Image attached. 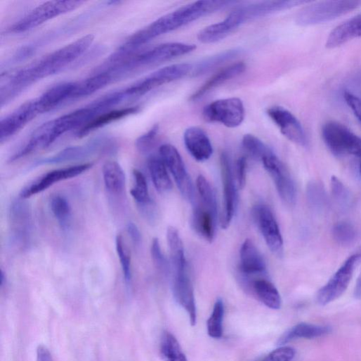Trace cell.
<instances>
[{
  "label": "cell",
  "instance_id": "13",
  "mask_svg": "<svg viewBox=\"0 0 361 361\" xmlns=\"http://www.w3.org/2000/svg\"><path fill=\"white\" fill-rule=\"evenodd\" d=\"M41 114L42 112L37 98L20 105L1 120L0 143L7 142Z\"/></svg>",
  "mask_w": 361,
  "mask_h": 361
},
{
  "label": "cell",
  "instance_id": "11",
  "mask_svg": "<svg viewBox=\"0 0 361 361\" xmlns=\"http://www.w3.org/2000/svg\"><path fill=\"white\" fill-rule=\"evenodd\" d=\"M159 155L172 173L180 192L187 200L195 204V194L192 180L176 148L169 144L162 145L159 147Z\"/></svg>",
  "mask_w": 361,
  "mask_h": 361
},
{
  "label": "cell",
  "instance_id": "30",
  "mask_svg": "<svg viewBox=\"0 0 361 361\" xmlns=\"http://www.w3.org/2000/svg\"><path fill=\"white\" fill-rule=\"evenodd\" d=\"M166 237L173 272L188 270L184 245L178 230L173 227H169Z\"/></svg>",
  "mask_w": 361,
  "mask_h": 361
},
{
  "label": "cell",
  "instance_id": "47",
  "mask_svg": "<svg viewBox=\"0 0 361 361\" xmlns=\"http://www.w3.org/2000/svg\"><path fill=\"white\" fill-rule=\"evenodd\" d=\"M296 350L289 346H280L269 353L263 361H291Z\"/></svg>",
  "mask_w": 361,
  "mask_h": 361
},
{
  "label": "cell",
  "instance_id": "38",
  "mask_svg": "<svg viewBox=\"0 0 361 361\" xmlns=\"http://www.w3.org/2000/svg\"><path fill=\"white\" fill-rule=\"evenodd\" d=\"M116 249L119 256L124 277L126 283H129L132 279L131 256V251L122 234H118L116 237Z\"/></svg>",
  "mask_w": 361,
  "mask_h": 361
},
{
  "label": "cell",
  "instance_id": "35",
  "mask_svg": "<svg viewBox=\"0 0 361 361\" xmlns=\"http://www.w3.org/2000/svg\"><path fill=\"white\" fill-rule=\"evenodd\" d=\"M159 349L163 361H188L178 340L169 332L162 334Z\"/></svg>",
  "mask_w": 361,
  "mask_h": 361
},
{
  "label": "cell",
  "instance_id": "19",
  "mask_svg": "<svg viewBox=\"0 0 361 361\" xmlns=\"http://www.w3.org/2000/svg\"><path fill=\"white\" fill-rule=\"evenodd\" d=\"M173 293L178 303L188 312L191 324L196 325L197 306L194 287L188 270L173 273Z\"/></svg>",
  "mask_w": 361,
  "mask_h": 361
},
{
  "label": "cell",
  "instance_id": "44",
  "mask_svg": "<svg viewBox=\"0 0 361 361\" xmlns=\"http://www.w3.org/2000/svg\"><path fill=\"white\" fill-rule=\"evenodd\" d=\"M331 188L334 201L342 209H346L351 201V196L348 189L336 176L331 178Z\"/></svg>",
  "mask_w": 361,
  "mask_h": 361
},
{
  "label": "cell",
  "instance_id": "48",
  "mask_svg": "<svg viewBox=\"0 0 361 361\" xmlns=\"http://www.w3.org/2000/svg\"><path fill=\"white\" fill-rule=\"evenodd\" d=\"M140 212L146 221L150 224H155L158 218V211L152 200L148 202L138 205Z\"/></svg>",
  "mask_w": 361,
  "mask_h": 361
},
{
  "label": "cell",
  "instance_id": "49",
  "mask_svg": "<svg viewBox=\"0 0 361 361\" xmlns=\"http://www.w3.org/2000/svg\"><path fill=\"white\" fill-rule=\"evenodd\" d=\"M344 99L355 117L361 123V98L350 92H345Z\"/></svg>",
  "mask_w": 361,
  "mask_h": 361
},
{
  "label": "cell",
  "instance_id": "4",
  "mask_svg": "<svg viewBox=\"0 0 361 361\" xmlns=\"http://www.w3.org/2000/svg\"><path fill=\"white\" fill-rule=\"evenodd\" d=\"M272 6L268 1L239 7L223 22L202 30L198 34V39L206 44L218 42L227 38L242 25L272 15Z\"/></svg>",
  "mask_w": 361,
  "mask_h": 361
},
{
  "label": "cell",
  "instance_id": "17",
  "mask_svg": "<svg viewBox=\"0 0 361 361\" xmlns=\"http://www.w3.org/2000/svg\"><path fill=\"white\" fill-rule=\"evenodd\" d=\"M267 114L287 139L298 145H307L304 129L291 112L282 107L274 106L268 109Z\"/></svg>",
  "mask_w": 361,
  "mask_h": 361
},
{
  "label": "cell",
  "instance_id": "45",
  "mask_svg": "<svg viewBox=\"0 0 361 361\" xmlns=\"http://www.w3.org/2000/svg\"><path fill=\"white\" fill-rule=\"evenodd\" d=\"M159 130V125L155 124L147 132L136 140V147L140 152L147 153L151 150L155 143Z\"/></svg>",
  "mask_w": 361,
  "mask_h": 361
},
{
  "label": "cell",
  "instance_id": "31",
  "mask_svg": "<svg viewBox=\"0 0 361 361\" xmlns=\"http://www.w3.org/2000/svg\"><path fill=\"white\" fill-rule=\"evenodd\" d=\"M12 229L16 237L25 239L27 237L31 225V213L28 205L22 202H16L11 207Z\"/></svg>",
  "mask_w": 361,
  "mask_h": 361
},
{
  "label": "cell",
  "instance_id": "23",
  "mask_svg": "<svg viewBox=\"0 0 361 361\" xmlns=\"http://www.w3.org/2000/svg\"><path fill=\"white\" fill-rule=\"evenodd\" d=\"M239 269L247 276L263 274L266 270L263 256L250 239H247L241 248Z\"/></svg>",
  "mask_w": 361,
  "mask_h": 361
},
{
  "label": "cell",
  "instance_id": "53",
  "mask_svg": "<svg viewBox=\"0 0 361 361\" xmlns=\"http://www.w3.org/2000/svg\"><path fill=\"white\" fill-rule=\"evenodd\" d=\"M354 295L357 298H361V272L355 287Z\"/></svg>",
  "mask_w": 361,
  "mask_h": 361
},
{
  "label": "cell",
  "instance_id": "42",
  "mask_svg": "<svg viewBox=\"0 0 361 361\" xmlns=\"http://www.w3.org/2000/svg\"><path fill=\"white\" fill-rule=\"evenodd\" d=\"M133 187L130 193L138 205L143 204L151 199L149 197L148 188L144 174L138 169L133 170Z\"/></svg>",
  "mask_w": 361,
  "mask_h": 361
},
{
  "label": "cell",
  "instance_id": "25",
  "mask_svg": "<svg viewBox=\"0 0 361 361\" xmlns=\"http://www.w3.org/2000/svg\"><path fill=\"white\" fill-rule=\"evenodd\" d=\"M113 82L114 80L109 72L98 70L89 78L76 83L70 101L88 97Z\"/></svg>",
  "mask_w": 361,
  "mask_h": 361
},
{
  "label": "cell",
  "instance_id": "34",
  "mask_svg": "<svg viewBox=\"0 0 361 361\" xmlns=\"http://www.w3.org/2000/svg\"><path fill=\"white\" fill-rule=\"evenodd\" d=\"M253 288L258 298L267 307L273 310L281 308V296L273 283L264 279H259L253 282Z\"/></svg>",
  "mask_w": 361,
  "mask_h": 361
},
{
  "label": "cell",
  "instance_id": "52",
  "mask_svg": "<svg viewBox=\"0 0 361 361\" xmlns=\"http://www.w3.org/2000/svg\"><path fill=\"white\" fill-rule=\"evenodd\" d=\"M37 361H54L49 349L44 345H39L37 350Z\"/></svg>",
  "mask_w": 361,
  "mask_h": 361
},
{
  "label": "cell",
  "instance_id": "37",
  "mask_svg": "<svg viewBox=\"0 0 361 361\" xmlns=\"http://www.w3.org/2000/svg\"><path fill=\"white\" fill-rule=\"evenodd\" d=\"M197 187L201 196L202 205L211 211L218 218V204L214 191L208 180L199 175L197 180Z\"/></svg>",
  "mask_w": 361,
  "mask_h": 361
},
{
  "label": "cell",
  "instance_id": "16",
  "mask_svg": "<svg viewBox=\"0 0 361 361\" xmlns=\"http://www.w3.org/2000/svg\"><path fill=\"white\" fill-rule=\"evenodd\" d=\"M254 216L270 251L277 256L282 257L284 252L283 239L272 211L265 206H258Z\"/></svg>",
  "mask_w": 361,
  "mask_h": 361
},
{
  "label": "cell",
  "instance_id": "18",
  "mask_svg": "<svg viewBox=\"0 0 361 361\" xmlns=\"http://www.w3.org/2000/svg\"><path fill=\"white\" fill-rule=\"evenodd\" d=\"M221 173L224 190V209L221 218V227L229 228L234 218L237 206V190L235 183L230 158L228 152L221 156Z\"/></svg>",
  "mask_w": 361,
  "mask_h": 361
},
{
  "label": "cell",
  "instance_id": "50",
  "mask_svg": "<svg viewBox=\"0 0 361 361\" xmlns=\"http://www.w3.org/2000/svg\"><path fill=\"white\" fill-rule=\"evenodd\" d=\"M247 162L244 157H240L236 164V179L239 189H243L246 185Z\"/></svg>",
  "mask_w": 361,
  "mask_h": 361
},
{
  "label": "cell",
  "instance_id": "8",
  "mask_svg": "<svg viewBox=\"0 0 361 361\" xmlns=\"http://www.w3.org/2000/svg\"><path fill=\"white\" fill-rule=\"evenodd\" d=\"M191 64H176L159 69L125 88L130 100L141 97L166 84L182 79L192 73Z\"/></svg>",
  "mask_w": 361,
  "mask_h": 361
},
{
  "label": "cell",
  "instance_id": "5",
  "mask_svg": "<svg viewBox=\"0 0 361 361\" xmlns=\"http://www.w3.org/2000/svg\"><path fill=\"white\" fill-rule=\"evenodd\" d=\"M322 138L328 149L337 157L361 156V138L343 124L328 122L322 127Z\"/></svg>",
  "mask_w": 361,
  "mask_h": 361
},
{
  "label": "cell",
  "instance_id": "51",
  "mask_svg": "<svg viewBox=\"0 0 361 361\" xmlns=\"http://www.w3.org/2000/svg\"><path fill=\"white\" fill-rule=\"evenodd\" d=\"M126 231L133 244L139 245L141 242V234L137 226L133 223H129L126 226Z\"/></svg>",
  "mask_w": 361,
  "mask_h": 361
},
{
  "label": "cell",
  "instance_id": "33",
  "mask_svg": "<svg viewBox=\"0 0 361 361\" xmlns=\"http://www.w3.org/2000/svg\"><path fill=\"white\" fill-rule=\"evenodd\" d=\"M242 53L243 50L241 48H233L219 53L200 62L194 67L192 73L194 77L204 75L221 65L241 55Z\"/></svg>",
  "mask_w": 361,
  "mask_h": 361
},
{
  "label": "cell",
  "instance_id": "1",
  "mask_svg": "<svg viewBox=\"0 0 361 361\" xmlns=\"http://www.w3.org/2000/svg\"><path fill=\"white\" fill-rule=\"evenodd\" d=\"M94 36L89 34L16 71L7 74L5 86L18 97L37 81L57 74L82 56L92 46Z\"/></svg>",
  "mask_w": 361,
  "mask_h": 361
},
{
  "label": "cell",
  "instance_id": "54",
  "mask_svg": "<svg viewBox=\"0 0 361 361\" xmlns=\"http://www.w3.org/2000/svg\"><path fill=\"white\" fill-rule=\"evenodd\" d=\"M6 279V277L5 275V273L4 272V270H1V280H0V281H1V287L4 286Z\"/></svg>",
  "mask_w": 361,
  "mask_h": 361
},
{
  "label": "cell",
  "instance_id": "40",
  "mask_svg": "<svg viewBox=\"0 0 361 361\" xmlns=\"http://www.w3.org/2000/svg\"><path fill=\"white\" fill-rule=\"evenodd\" d=\"M307 198L310 206L316 212H322L327 206V197L322 185L311 182L307 188Z\"/></svg>",
  "mask_w": 361,
  "mask_h": 361
},
{
  "label": "cell",
  "instance_id": "20",
  "mask_svg": "<svg viewBox=\"0 0 361 361\" xmlns=\"http://www.w3.org/2000/svg\"><path fill=\"white\" fill-rule=\"evenodd\" d=\"M185 144L192 156L199 162L208 160L214 152L211 142L201 128L192 126L184 134Z\"/></svg>",
  "mask_w": 361,
  "mask_h": 361
},
{
  "label": "cell",
  "instance_id": "7",
  "mask_svg": "<svg viewBox=\"0 0 361 361\" xmlns=\"http://www.w3.org/2000/svg\"><path fill=\"white\" fill-rule=\"evenodd\" d=\"M84 4V1H49L44 3L16 23L11 29V32L15 34L28 32L54 18L76 11Z\"/></svg>",
  "mask_w": 361,
  "mask_h": 361
},
{
  "label": "cell",
  "instance_id": "46",
  "mask_svg": "<svg viewBox=\"0 0 361 361\" xmlns=\"http://www.w3.org/2000/svg\"><path fill=\"white\" fill-rule=\"evenodd\" d=\"M151 256L156 268L161 273L166 275L169 271V265L162 253L159 242L157 238H155L152 242Z\"/></svg>",
  "mask_w": 361,
  "mask_h": 361
},
{
  "label": "cell",
  "instance_id": "3",
  "mask_svg": "<svg viewBox=\"0 0 361 361\" xmlns=\"http://www.w3.org/2000/svg\"><path fill=\"white\" fill-rule=\"evenodd\" d=\"M197 49L194 44L167 43L150 49L135 51L125 54L121 66L127 77L141 70L158 65L164 62L188 55Z\"/></svg>",
  "mask_w": 361,
  "mask_h": 361
},
{
  "label": "cell",
  "instance_id": "22",
  "mask_svg": "<svg viewBox=\"0 0 361 361\" xmlns=\"http://www.w3.org/2000/svg\"><path fill=\"white\" fill-rule=\"evenodd\" d=\"M247 69L244 63H237L230 65L211 77L191 97L190 100L195 102L204 98L209 93L227 81L242 74Z\"/></svg>",
  "mask_w": 361,
  "mask_h": 361
},
{
  "label": "cell",
  "instance_id": "27",
  "mask_svg": "<svg viewBox=\"0 0 361 361\" xmlns=\"http://www.w3.org/2000/svg\"><path fill=\"white\" fill-rule=\"evenodd\" d=\"M217 220L218 218L202 204L195 205L192 216L194 228L209 242L214 239Z\"/></svg>",
  "mask_w": 361,
  "mask_h": 361
},
{
  "label": "cell",
  "instance_id": "24",
  "mask_svg": "<svg viewBox=\"0 0 361 361\" xmlns=\"http://www.w3.org/2000/svg\"><path fill=\"white\" fill-rule=\"evenodd\" d=\"M361 37V14L336 27L329 34L326 47L334 48L356 38Z\"/></svg>",
  "mask_w": 361,
  "mask_h": 361
},
{
  "label": "cell",
  "instance_id": "12",
  "mask_svg": "<svg viewBox=\"0 0 361 361\" xmlns=\"http://www.w3.org/2000/svg\"><path fill=\"white\" fill-rule=\"evenodd\" d=\"M262 162L273 179L282 200L288 206H294L297 196L296 188L288 169L274 152L265 157Z\"/></svg>",
  "mask_w": 361,
  "mask_h": 361
},
{
  "label": "cell",
  "instance_id": "15",
  "mask_svg": "<svg viewBox=\"0 0 361 361\" xmlns=\"http://www.w3.org/2000/svg\"><path fill=\"white\" fill-rule=\"evenodd\" d=\"M92 166L93 164L91 163H85L49 171L37 180L34 183L22 190L20 193V197L22 199L31 198L47 190L55 184L62 182V180L74 178L86 172Z\"/></svg>",
  "mask_w": 361,
  "mask_h": 361
},
{
  "label": "cell",
  "instance_id": "21",
  "mask_svg": "<svg viewBox=\"0 0 361 361\" xmlns=\"http://www.w3.org/2000/svg\"><path fill=\"white\" fill-rule=\"evenodd\" d=\"M77 82L57 84L37 98L42 114L50 112L71 100Z\"/></svg>",
  "mask_w": 361,
  "mask_h": 361
},
{
  "label": "cell",
  "instance_id": "55",
  "mask_svg": "<svg viewBox=\"0 0 361 361\" xmlns=\"http://www.w3.org/2000/svg\"><path fill=\"white\" fill-rule=\"evenodd\" d=\"M359 171L361 175V156L358 158Z\"/></svg>",
  "mask_w": 361,
  "mask_h": 361
},
{
  "label": "cell",
  "instance_id": "43",
  "mask_svg": "<svg viewBox=\"0 0 361 361\" xmlns=\"http://www.w3.org/2000/svg\"><path fill=\"white\" fill-rule=\"evenodd\" d=\"M333 238L336 242L342 246H348L356 238L355 228L348 222L341 221L334 225L332 229Z\"/></svg>",
  "mask_w": 361,
  "mask_h": 361
},
{
  "label": "cell",
  "instance_id": "36",
  "mask_svg": "<svg viewBox=\"0 0 361 361\" xmlns=\"http://www.w3.org/2000/svg\"><path fill=\"white\" fill-rule=\"evenodd\" d=\"M50 206L60 227L68 229L72 221V208L67 199L60 195H55L51 199Z\"/></svg>",
  "mask_w": 361,
  "mask_h": 361
},
{
  "label": "cell",
  "instance_id": "2",
  "mask_svg": "<svg viewBox=\"0 0 361 361\" xmlns=\"http://www.w3.org/2000/svg\"><path fill=\"white\" fill-rule=\"evenodd\" d=\"M238 2L197 1L159 18L145 28L136 32L120 48L135 51L152 40L175 31L207 15L225 9Z\"/></svg>",
  "mask_w": 361,
  "mask_h": 361
},
{
  "label": "cell",
  "instance_id": "39",
  "mask_svg": "<svg viewBox=\"0 0 361 361\" xmlns=\"http://www.w3.org/2000/svg\"><path fill=\"white\" fill-rule=\"evenodd\" d=\"M224 315V303L221 299H218L207 322L208 333L211 337L214 339H220L222 337L223 334Z\"/></svg>",
  "mask_w": 361,
  "mask_h": 361
},
{
  "label": "cell",
  "instance_id": "9",
  "mask_svg": "<svg viewBox=\"0 0 361 361\" xmlns=\"http://www.w3.org/2000/svg\"><path fill=\"white\" fill-rule=\"evenodd\" d=\"M361 259V254L349 256L329 279L327 284L317 292V303L326 306L341 297L348 289L355 268Z\"/></svg>",
  "mask_w": 361,
  "mask_h": 361
},
{
  "label": "cell",
  "instance_id": "29",
  "mask_svg": "<svg viewBox=\"0 0 361 361\" xmlns=\"http://www.w3.org/2000/svg\"><path fill=\"white\" fill-rule=\"evenodd\" d=\"M106 189L112 195H120L125 189L126 177L121 165L115 161H107L103 167Z\"/></svg>",
  "mask_w": 361,
  "mask_h": 361
},
{
  "label": "cell",
  "instance_id": "26",
  "mask_svg": "<svg viewBox=\"0 0 361 361\" xmlns=\"http://www.w3.org/2000/svg\"><path fill=\"white\" fill-rule=\"evenodd\" d=\"M138 111L139 107H133L112 110L106 112L98 115L88 122L86 126L77 131L76 136L78 138H84L96 129L129 115L134 114Z\"/></svg>",
  "mask_w": 361,
  "mask_h": 361
},
{
  "label": "cell",
  "instance_id": "41",
  "mask_svg": "<svg viewBox=\"0 0 361 361\" xmlns=\"http://www.w3.org/2000/svg\"><path fill=\"white\" fill-rule=\"evenodd\" d=\"M242 143L247 152L254 159L260 161L273 152L261 139L252 134H246Z\"/></svg>",
  "mask_w": 361,
  "mask_h": 361
},
{
  "label": "cell",
  "instance_id": "14",
  "mask_svg": "<svg viewBox=\"0 0 361 361\" xmlns=\"http://www.w3.org/2000/svg\"><path fill=\"white\" fill-rule=\"evenodd\" d=\"M110 147L108 138L98 137L84 145L70 147L52 157L39 160L34 164V166L81 160L92 155L105 152Z\"/></svg>",
  "mask_w": 361,
  "mask_h": 361
},
{
  "label": "cell",
  "instance_id": "32",
  "mask_svg": "<svg viewBox=\"0 0 361 361\" xmlns=\"http://www.w3.org/2000/svg\"><path fill=\"white\" fill-rule=\"evenodd\" d=\"M147 164L155 189L159 193H166L170 191L172 184L166 170V166L161 157H150Z\"/></svg>",
  "mask_w": 361,
  "mask_h": 361
},
{
  "label": "cell",
  "instance_id": "6",
  "mask_svg": "<svg viewBox=\"0 0 361 361\" xmlns=\"http://www.w3.org/2000/svg\"><path fill=\"white\" fill-rule=\"evenodd\" d=\"M361 6V1H324L310 4L296 16V23L309 26L324 23L350 13Z\"/></svg>",
  "mask_w": 361,
  "mask_h": 361
},
{
  "label": "cell",
  "instance_id": "28",
  "mask_svg": "<svg viewBox=\"0 0 361 361\" xmlns=\"http://www.w3.org/2000/svg\"><path fill=\"white\" fill-rule=\"evenodd\" d=\"M332 329L328 326L300 323L287 330L278 341L279 345H284L296 339H315L329 334Z\"/></svg>",
  "mask_w": 361,
  "mask_h": 361
},
{
  "label": "cell",
  "instance_id": "10",
  "mask_svg": "<svg viewBox=\"0 0 361 361\" xmlns=\"http://www.w3.org/2000/svg\"><path fill=\"white\" fill-rule=\"evenodd\" d=\"M204 119L209 122H218L229 128L240 126L245 117L243 102L237 98L221 99L205 107Z\"/></svg>",
  "mask_w": 361,
  "mask_h": 361
}]
</instances>
